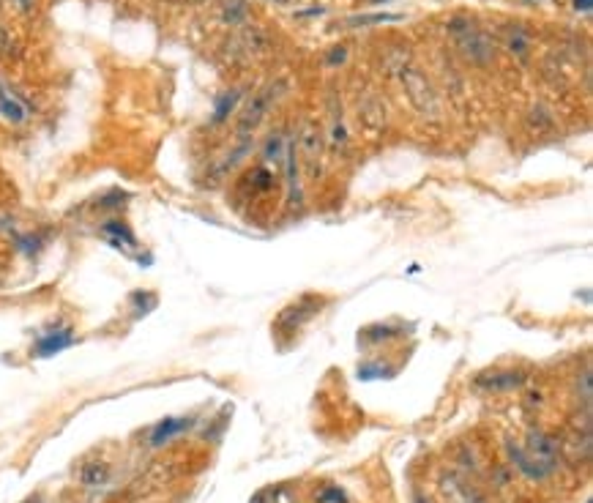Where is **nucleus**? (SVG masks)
<instances>
[{
    "label": "nucleus",
    "mask_w": 593,
    "mask_h": 503,
    "mask_svg": "<svg viewBox=\"0 0 593 503\" xmlns=\"http://www.w3.org/2000/svg\"><path fill=\"white\" fill-rule=\"evenodd\" d=\"M509 457L514 460V465L528 476V479H547L555 471V457H558V446L550 435L544 432H531L528 435V446H517L509 441Z\"/></svg>",
    "instance_id": "obj_1"
},
{
    "label": "nucleus",
    "mask_w": 593,
    "mask_h": 503,
    "mask_svg": "<svg viewBox=\"0 0 593 503\" xmlns=\"http://www.w3.org/2000/svg\"><path fill=\"white\" fill-rule=\"evenodd\" d=\"M71 345H74V331H71V328H58V331H49V334H44V336H38L33 353H36L38 358H49V356H55V353L71 347Z\"/></svg>",
    "instance_id": "obj_2"
},
{
    "label": "nucleus",
    "mask_w": 593,
    "mask_h": 503,
    "mask_svg": "<svg viewBox=\"0 0 593 503\" xmlns=\"http://www.w3.org/2000/svg\"><path fill=\"white\" fill-rule=\"evenodd\" d=\"M0 115L8 121V123H25L27 118V107L25 101L0 79Z\"/></svg>",
    "instance_id": "obj_3"
},
{
    "label": "nucleus",
    "mask_w": 593,
    "mask_h": 503,
    "mask_svg": "<svg viewBox=\"0 0 593 503\" xmlns=\"http://www.w3.org/2000/svg\"><path fill=\"white\" fill-rule=\"evenodd\" d=\"M101 233H104V238L115 247V249H126V247H137V238H134V233L129 230V225L126 222H121V219H110V222H104L101 225Z\"/></svg>",
    "instance_id": "obj_4"
},
{
    "label": "nucleus",
    "mask_w": 593,
    "mask_h": 503,
    "mask_svg": "<svg viewBox=\"0 0 593 503\" xmlns=\"http://www.w3.org/2000/svg\"><path fill=\"white\" fill-rule=\"evenodd\" d=\"M271 96H274V88H268L265 93H260L254 101H252V107L246 110V115L241 118V134L246 137L257 123H260V118H263V112L268 110V104H271Z\"/></svg>",
    "instance_id": "obj_5"
},
{
    "label": "nucleus",
    "mask_w": 593,
    "mask_h": 503,
    "mask_svg": "<svg viewBox=\"0 0 593 503\" xmlns=\"http://www.w3.org/2000/svg\"><path fill=\"white\" fill-rule=\"evenodd\" d=\"M186 427H189V419H165L159 427H154V432H151V446H162V443H167L170 438L181 435Z\"/></svg>",
    "instance_id": "obj_6"
},
{
    "label": "nucleus",
    "mask_w": 593,
    "mask_h": 503,
    "mask_svg": "<svg viewBox=\"0 0 593 503\" xmlns=\"http://www.w3.org/2000/svg\"><path fill=\"white\" fill-rule=\"evenodd\" d=\"M301 145H304V154H306V162H309V170L315 173V164L320 162V134L312 123L304 126V137H301Z\"/></svg>",
    "instance_id": "obj_7"
},
{
    "label": "nucleus",
    "mask_w": 593,
    "mask_h": 503,
    "mask_svg": "<svg viewBox=\"0 0 593 503\" xmlns=\"http://www.w3.org/2000/svg\"><path fill=\"white\" fill-rule=\"evenodd\" d=\"M520 380H522L520 372H492V375H487V378H479V386L492 389V391H503V389L520 386Z\"/></svg>",
    "instance_id": "obj_8"
},
{
    "label": "nucleus",
    "mask_w": 593,
    "mask_h": 503,
    "mask_svg": "<svg viewBox=\"0 0 593 503\" xmlns=\"http://www.w3.org/2000/svg\"><path fill=\"white\" fill-rule=\"evenodd\" d=\"M80 479H82V484H88V487H99V484H104V482L110 479V468H107L104 463H90V465L82 468Z\"/></svg>",
    "instance_id": "obj_9"
},
{
    "label": "nucleus",
    "mask_w": 593,
    "mask_h": 503,
    "mask_svg": "<svg viewBox=\"0 0 593 503\" xmlns=\"http://www.w3.org/2000/svg\"><path fill=\"white\" fill-rule=\"evenodd\" d=\"M238 96H241V93H238V90H232V93H224V96L216 101V110H213V123H221V121H224V118L232 112V107L238 104Z\"/></svg>",
    "instance_id": "obj_10"
},
{
    "label": "nucleus",
    "mask_w": 593,
    "mask_h": 503,
    "mask_svg": "<svg viewBox=\"0 0 593 503\" xmlns=\"http://www.w3.org/2000/svg\"><path fill=\"white\" fill-rule=\"evenodd\" d=\"M224 19L227 22H241V19H246V3L243 0H227L224 3Z\"/></svg>",
    "instance_id": "obj_11"
},
{
    "label": "nucleus",
    "mask_w": 593,
    "mask_h": 503,
    "mask_svg": "<svg viewBox=\"0 0 593 503\" xmlns=\"http://www.w3.org/2000/svg\"><path fill=\"white\" fill-rule=\"evenodd\" d=\"M399 19H402L399 14H372V16H364V14H361V16H350V19H348V25H353V27H356V25H375V22H399Z\"/></svg>",
    "instance_id": "obj_12"
},
{
    "label": "nucleus",
    "mask_w": 593,
    "mask_h": 503,
    "mask_svg": "<svg viewBox=\"0 0 593 503\" xmlns=\"http://www.w3.org/2000/svg\"><path fill=\"white\" fill-rule=\"evenodd\" d=\"M317 501L320 503H350L348 501V495H345L342 490H337V487H326V490H320V493H317Z\"/></svg>",
    "instance_id": "obj_13"
},
{
    "label": "nucleus",
    "mask_w": 593,
    "mask_h": 503,
    "mask_svg": "<svg viewBox=\"0 0 593 503\" xmlns=\"http://www.w3.org/2000/svg\"><path fill=\"white\" fill-rule=\"evenodd\" d=\"M511 52H517V55H525V47H528V38L522 36V33H517V36H511Z\"/></svg>",
    "instance_id": "obj_14"
},
{
    "label": "nucleus",
    "mask_w": 593,
    "mask_h": 503,
    "mask_svg": "<svg viewBox=\"0 0 593 503\" xmlns=\"http://www.w3.org/2000/svg\"><path fill=\"white\" fill-rule=\"evenodd\" d=\"M574 8L583 11V14H588V11L593 8V0H574Z\"/></svg>",
    "instance_id": "obj_15"
},
{
    "label": "nucleus",
    "mask_w": 593,
    "mask_h": 503,
    "mask_svg": "<svg viewBox=\"0 0 593 503\" xmlns=\"http://www.w3.org/2000/svg\"><path fill=\"white\" fill-rule=\"evenodd\" d=\"M345 55H348V52H345V47H339V49H334V52H331V58H328V63H337V60L342 63V60H345Z\"/></svg>",
    "instance_id": "obj_16"
},
{
    "label": "nucleus",
    "mask_w": 593,
    "mask_h": 503,
    "mask_svg": "<svg viewBox=\"0 0 593 503\" xmlns=\"http://www.w3.org/2000/svg\"><path fill=\"white\" fill-rule=\"evenodd\" d=\"M11 3H14L19 11H30V8H33V0H11Z\"/></svg>",
    "instance_id": "obj_17"
},
{
    "label": "nucleus",
    "mask_w": 593,
    "mask_h": 503,
    "mask_svg": "<svg viewBox=\"0 0 593 503\" xmlns=\"http://www.w3.org/2000/svg\"><path fill=\"white\" fill-rule=\"evenodd\" d=\"M0 47H8V30L3 22H0Z\"/></svg>",
    "instance_id": "obj_18"
},
{
    "label": "nucleus",
    "mask_w": 593,
    "mask_h": 503,
    "mask_svg": "<svg viewBox=\"0 0 593 503\" xmlns=\"http://www.w3.org/2000/svg\"><path fill=\"white\" fill-rule=\"evenodd\" d=\"M25 503H41V498H27Z\"/></svg>",
    "instance_id": "obj_19"
},
{
    "label": "nucleus",
    "mask_w": 593,
    "mask_h": 503,
    "mask_svg": "<svg viewBox=\"0 0 593 503\" xmlns=\"http://www.w3.org/2000/svg\"><path fill=\"white\" fill-rule=\"evenodd\" d=\"M276 3H290V0H276Z\"/></svg>",
    "instance_id": "obj_20"
},
{
    "label": "nucleus",
    "mask_w": 593,
    "mask_h": 503,
    "mask_svg": "<svg viewBox=\"0 0 593 503\" xmlns=\"http://www.w3.org/2000/svg\"><path fill=\"white\" fill-rule=\"evenodd\" d=\"M588 503H591V501H588Z\"/></svg>",
    "instance_id": "obj_21"
}]
</instances>
